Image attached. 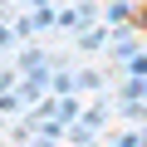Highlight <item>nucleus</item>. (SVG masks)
<instances>
[{"mask_svg":"<svg viewBox=\"0 0 147 147\" xmlns=\"http://www.w3.org/2000/svg\"><path fill=\"white\" fill-rule=\"evenodd\" d=\"M132 25H137V30H147V0H142V5H132Z\"/></svg>","mask_w":147,"mask_h":147,"instance_id":"obj_1","label":"nucleus"}]
</instances>
